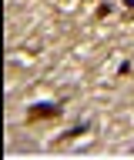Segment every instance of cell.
I'll return each mask as SVG.
<instances>
[{
    "instance_id": "obj_4",
    "label": "cell",
    "mask_w": 134,
    "mask_h": 160,
    "mask_svg": "<svg viewBox=\"0 0 134 160\" xmlns=\"http://www.w3.org/2000/svg\"><path fill=\"white\" fill-rule=\"evenodd\" d=\"M131 70H134V63H131V60H124L121 67H117V73H121V77H127V73H131Z\"/></svg>"
},
{
    "instance_id": "obj_1",
    "label": "cell",
    "mask_w": 134,
    "mask_h": 160,
    "mask_svg": "<svg viewBox=\"0 0 134 160\" xmlns=\"http://www.w3.org/2000/svg\"><path fill=\"white\" fill-rule=\"evenodd\" d=\"M64 113L61 100H40V103H30L27 107V123H40V120H57Z\"/></svg>"
},
{
    "instance_id": "obj_2",
    "label": "cell",
    "mask_w": 134,
    "mask_h": 160,
    "mask_svg": "<svg viewBox=\"0 0 134 160\" xmlns=\"http://www.w3.org/2000/svg\"><path fill=\"white\" fill-rule=\"evenodd\" d=\"M134 17V0H124V20Z\"/></svg>"
},
{
    "instance_id": "obj_3",
    "label": "cell",
    "mask_w": 134,
    "mask_h": 160,
    "mask_svg": "<svg viewBox=\"0 0 134 160\" xmlns=\"http://www.w3.org/2000/svg\"><path fill=\"white\" fill-rule=\"evenodd\" d=\"M111 10H114V7H111V3H101V7H97V13H94V17L101 20V17H107V13H111Z\"/></svg>"
}]
</instances>
